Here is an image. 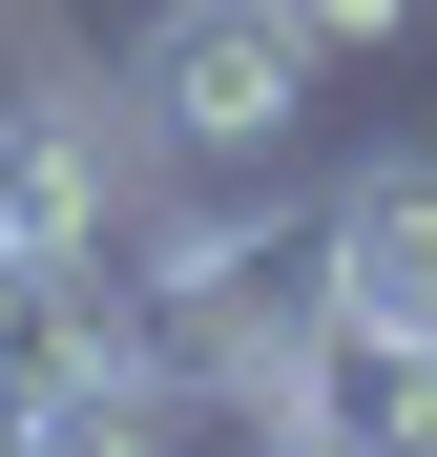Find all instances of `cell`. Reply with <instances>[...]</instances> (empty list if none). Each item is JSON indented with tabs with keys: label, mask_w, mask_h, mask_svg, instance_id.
I'll return each instance as SVG.
<instances>
[{
	"label": "cell",
	"mask_w": 437,
	"mask_h": 457,
	"mask_svg": "<svg viewBox=\"0 0 437 457\" xmlns=\"http://www.w3.org/2000/svg\"><path fill=\"white\" fill-rule=\"evenodd\" d=\"M291 21H313V42H396L416 0H291Z\"/></svg>",
	"instance_id": "4"
},
{
	"label": "cell",
	"mask_w": 437,
	"mask_h": 457,
	"mask_svg": "<svg viewBox=\"0 0 437 457\" xmlns=\"http://www.w3.org/2000/svg\"><path fill=\"white\" fill-rule=\"evenodd\" d=\"M313 21L291 0H167V21L125 42V125H146V167H188V187H250L291 167V125H313Z\"/></svg>",
	"instance_id": "1"
},
{
	"label": "cell",
	"mask_w": 437,
	"mask_h": 457,
	"mask_svg": "<svg viewBox=\"0 0 437 457\" xmlns=\"http://www.w3.org/2000/svg\"><path fill=\"white\" fill-rule=\"evenodd\" d=\"M313 312L437 353V167H416V145H396V167H354V187L313 208Z\"/></svg>",
	"instance_id": "3"
},
{
	"label": "cell",
	"mask_w": 437,
	"mask_h": 457,
	"mask_svg": "<svg viewBox=\"0 0 437 457\" xmlns=\"http://www.w3.org/2000/svg\"><path fill=\"white\" fill-rule=\"evenodd\" d=\"M146 187L167 167H146L125 84H0V250H105Z\"/></svg>",
	"instance_id": "2"
}]
</instances>
